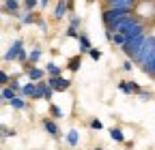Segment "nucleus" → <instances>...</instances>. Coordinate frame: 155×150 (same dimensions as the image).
<instances>
[{
	"instance_id": "5",
	"label": "nucleus",
	"mask_w": 155,
	"mask_h": 150,
	"mask_svg": "<svg viewBox=\"0 0 155 150\" xmlns=\"http://www.w3.org/2000/svg\"><path fill=\"white\" fill-rule=\"evenodd\" d=\"M119 90H121V92H125V95H138L142 88H140L138 84H134V82L121 80V82H119Z\"/></svg>"
},
{
	"instance_id": "25",
	"label": "nucleus",
	"mask_w": 155,
	"mask_h": 150,
	"mask_svg": "<svg viewBox=\"0 0 155 150\" xmlns=\"http://www.w3.org/2000/svg\"><path fill=\"white\" fill-rule=\"evenodd\" d=\"M138 99H140V101H149V99H153V92H149V90H140V92H138Z\"/></svg>"
},
{
	"instance_id": "11",
	"label": "nucleus",
	"mask_w": 155,
	"mask_h": 150,
	"mask_svg": "<svg viewBox=\"0 0 155 150\" xmlns=\"http://www.w3.org/2000/svg\"><path fill=\"white\" fill-rule=\"evenodd\" d=\"M80 64H82V54H78V56H73V58H69L67 69H69L71 73H75V71H80Z\"/></svg>"
},
{
	"instance_id": "2",
	"label": "nucleus",
	"mask_w": 155,
	"mask_h": 150,
	"mask_svg": "<svg viewBox=\"0 0 155 150\" xmlns=\"http://www.w3.org/2000/svg\"><path fill=\"white\" fill-rule=\"evenodd\" d=\"M151 54H155V36L147 34V39H144V43H142V47H140L138 56L134 58V62H138V64H144V60L149 58Z\"/></svg>"
},
{
	"instance_id": "34",
	"label": "nucleus",
	"mask_w": 155,
	"mask_h": 150,
	"mask_svg": "<svg viewBox=\"0 0 155 150\" xmlns=\"http://www.w3.org/2000/svg\"><path fill=\"white\" fill-rule=\"evenodd\" d=\"M131 69H134V64H131V60H127V62L123 64V71H127V73H129Z\"/></svg>"
},
{
	"instance_id": "28",
	"label": "nucleus",
	"mask_w": 155,
	"mask_h": 150,
	"mask_svg": "<svg viewBox=\"0 0 155 150\" xmlns=\"http://www.w3.org/2000/svg\"><path fill=\"white\" fill-rule=\"evenodd\" d=\"M88 56H91V58H93V60H99V58H101V52H99V49H97V47H91V52H88Z\"/></svg>"
},
{
	"instance_id": "35",
	"label": "nucleus",
	"mask_w": 155,
	"mask_h": 150,
	"mask_svg": "<svg viewBox=\"0 0 155 150\" xmlns=\"http://www.w3.org/2000/svg\"><path fill=\"white\" fill-rule=\"evenodd\" d=\"M48 2H50V0H39V7L45 9V7H48Z\"/></svg>"
},
{
	"instance_id": "7",
	"label": "nucleus",
	"mask_w": 155,
	"mask_h": 150,
	"mask_svg": "<svg viewBox=\"0 0 155 150\" xmlns=\"http://www.w3.org/2000/svg\"><path fill=\"white\" fill-rule=\"evenodd\" d=\"M24 71H26V75H28L30 82H41V80H45V73H48V71H43V69H37L35 64L28 67V69H24Z\"/></svg>"
},
{
	"instance_id": "6",
	"label": "nucleus",
	"mask_w": 155,
	"mask_h": 150,
	"mask_svg": "<svg viewBox=\"0 0 155 150\" xmlns=\"http://www.w3.org/2000/svg\"><path fill=\"white\" fill-rule=\"evenodd\" d=\"M41 127L45 129V133H48V135H52V137H56V139L61 137V131H58V124H56L54 120H50V118H43V120H41Z\"/></svg>"
},
{
	"instance_id": "37",
	"label": "nucleus",
	"mask_w": 155,
	"mask_h": 150,
	"mask_svg": "<svg viewBox=\"0 0 155 150\" xmlns=\"http://www.w3.org/2000/svg\"><path fill=\"white\" fill-rule=\"evenodd\" d=\"M67 2H69V7H71V5H73V0H67Z\"/></svg>"
},
{
	"instance_id": "15",
	"label": "nucleus",
	"mask_w": 155,
	"mask_h": 150,
	"mask_svg": "<svg viewBox=\"0 0 155 150\" xmlns=\"http://www.w3.org/2000/svg\"><path fill=\"white\" fill-rule=\"evenodd\" d=\"M78 43H80V54H88V52H91V47H93L86 34H80V39H78Z\"/></svg>"
},
{
	"instance_id": "13",
	"label": "nucleus",
	"mask_w": 155,
	"mask_h": 150,
	"mask_svg": "<svg viewBox=\"0 0 155 150\" xmlns=\"http://www.w3.org/2000/svg\"><path fill=\"white\" fill-rule=\"evenodd\" d=\"M17 95H19V92H17V90H13V88H9V86H5V88H2V101H5V103H11Z\"/></svg>"
},
{
	"instance_id": "33",
	"label": "nucleus",
	"mask_w": 155,
	"mask_h": 150,
	"mask_svg": "<svg viewBox=\"0 0 155 150\" xmlns=\"http://www.w3.org/2000/svg\"><path fill=\"white\" fill-rule=\"evenodd\" d=\"M0 82H2V84H5V86H7V84H9V82H11V80H9V75H7V73H5V71H2V73H0Z\"/></svg>"
},
{
	"instance_id": "24",
	"label": "nucleus",
	"mask_w": 155,
	"mask_h": 150,
	"mask_svg": "<svg viewBox=\"0 0 155 150\" xmlns=\"http://www.w3.org/2000/svg\"><path fill=\"white\" fill-rule=\"evenodd\" d=\"M69 24L75 26V28H80V26H82V17H80V15H71V17H69Z\"/></svg>"
},
{
	"instance_id": "21",
	"label": "nucleus",
	"mask_w": 155,
	"mask_h": 150,
	"mask_svg": "<svg viewBox=\"0 0 155 150\" xmlns=\"http://www.w3.org/2000/svg\"><path fill=\"white\" fill-rule=\"evenodd\" d=\"M80 34H82V32H78V28L71 26V24H69V28L65 30V36H69V39H80Z\"/></svg>"
},
{
	"instance_id": "29",
	"label": "nucleus",
	"mask_w": 155,
	"mask_h": 150,
	"mask_svg": "<svg viewBox=\"0 0 155 150\" xmlns=\"http://www.w3.org/2000/svg\"><path fill=\"white\" fill-rule=\"evenodd\" d=\"M52 95H54V88H52V86H48V88H45V92H43V99H45V101H52Z\"/></svg>"
},
{
	"instance_id": "8",
	"label": "nucleus",
	"mask_w": 155,
	"mask_h": 150,
	"mask_svg": "<svg viewBox=\"0 0 155 150\" xmlns=\"http://www.w3.org/2000/svg\"><path fill=\"white\" fill-rule=\"evenodd\" d=\"M69 9H71V7H69L67 0H58V2H56V9H54V20H56V22H58V20H63V17L67 15Z\"/></svg>"
},
{
	"instance_id": "12",
	"label": "nucleus",
	"mask_w": 155,
	"mask_h": 150,
	"mask_svg": "<svg viewBox=\"0 0 155 150\" xmlns=\"http://www.w3.org/2000/svg\"><path fill=\"white\" fill-rule=\"evenodd\" d=\"M17 20H19V24H37V17L32 15V11H26V13H19L17 15Z\"/></svg>"
},
{
	"instance_id": "31",
	"label": "nucleus",
	"mask_w": 155,
	"mask_h": 150,
	"mask_svg": "<svg viewBox=\"0 0 155 150\" xmlns=\"http://www.w3.org/2000/svg\"><path fill=\"white\" fill-rule=\"evenodd\" d=\"M9 84H11V88H13V90H17L19 95H22V88H24V86H19V82H17V80H11Z\"/></svg>"
},
{
	"instance_id": "38",
	"label": "nucleus",
	"mask_w": 155,
	"mask_h": 150,
	"mask_svg": "<svg viewBox=\"0 0 155 150\" xmlns=\"http://www.w3.org/2000/svg\"><path fill=\"white\" fill-rule=\"evenodd\" d=\"M88 2H95V0H88Z\"/></svg>"
},
{
	"instance_id": "27",
	"label": "nucleus",
	"mask_w": 155,
	"mask_h": 150,
	"mask_svg": "<svg viewBox=\"0 0 155 150\" xmlns=\"http://www.w3.org/2000/svg\"><path fill=\"white\" fill-rule=\"evenodd\" d=\"M88 127H91L93 131H99V129H104L101 120H97V118H95V120H91V122H88Z\"/></svg>"
},
{
	"instance_id": "14",
	"label": "nucleus",
	"mask_w": 155,
	"mask_h": 150,
	"mask_svg": "<svg viewBox=\"0 0 155 150\" xmlns=\"http://www.w3.org/2000/svg\"><path fill=\"white\" fill-rule=\"evenodd\" d=\"M110 137H112V142H125V133H123L121 127H112L110 129Z\"/></svg>"
},
{
	"instance_id": "23",
	"label": "nucleus",
	"mask_w": 155,
	"mask_h": 150,
	"mask_svg": "<svg viewBox=\"0 0 155 150\" xmlns=\"http://www.w3.org/2000/svg\"><path fill=\"white\" fill-rule=\"evenodd\" d=\"M50 116L52 118H61L63 116V109L58 107V105H50Z\"/></svg>"
},
{
	"instance_id": "19",
	"label": "nucleus",
	"mask_w": 155,
	"mask_h": 150,
	"mask_svg": "<svg viewBox=\"0 0 155 150\" xmlns=\"http://www.w3.org/2000/svg\"><path fill=\"white\" fill-rule=\"evenodd\" d=\"M45 71H48V75H63V69L58 67L56 62H48L45 64Z\"/></svg>"
},
{
	"instance_id": "20",
	"label": "nucleus",
	"mask_w": 155,
	"mask_h": 150,
	"mask_svg": "<svg viewBox=\"0 0 155 150\" xmlns=\"http://www.w3.org/2000/svg\"><path fill=\"white\" fill-rule=\"evenodd\" d=\"M112 43H114V45H121V47H123V45L127 43V36H125L123 32H114V39H112Z\"/></svg>"
},
{
	"instance_id": "32",
	"label": "nucleus",
	"mask_w": 155,
	"mask_h": 150,
	"mask_svg": "<svg viewBox=\"0 0 155 150\" xmlns=\"http://www.w3.org/2000/svg\"><path fill=\"white\" fill-rule=\"evenodd\" d=\"M37 26H39V28H41V30H43V32H45V30H48V24H45V22H43V20H41V17H37Z\"/></svg>"
},
{
	"instance_id": "9",
	"label": "nucleus",
	"mask_w": 155,
	"mask_h": 150,
	"mask_svg": "<svg viewBox=\"0 0 155 150\" xmlns=\"http://www.w3.org/2000/svg\"><path fill=\"white\" fill-rule=\"evenodd\" d=\"M5 13H11L13 17L19 15V0H5Z\"/></svg>"
},
{
	"instance_id": "18",
	"label": "nucleus",
	"mask_w": 155,
	"mask_h": 150,
	"mask_svg": "<svg viewBox=\"0 0 155 150\" xmlns=\"http://www.w3.org/2000/svg\"><path fill=\"white\" fill-rule=\"evenodd\" d=\"M78 142H80V133H78V129H71L67 133V144L69 146H78Z\"/></svg>"
},
{
	"instance_id": "10",
	"label": "nucleus",
	"mask_w": 155,
	"mask_h": 150,
	"mask_svg": "<svg viewBox=\"0 0 155 150\" xmlns=\"http://www.w3.org/2000/svg\"><path fill=\"white\" fill-rule=\"evenodd\" d=\"M22 95L28 97V99H35V95H37V82L28 80V84H24V88H22Z\"/></svg>"
},
{
	"instance_id": "1",
	"label": "nucleus",
	"mask_w": 155,
	"mask_h": 150,
	"mask_svg": "<svg viewBox=\"0 0 155 150\" xmlns=\"http://www.w3.org/2000/svg\"><path fill=\"white\" fill-rule=\"evenodd\" d=\"M129 15H131V11H129V9L108 7V9L104 11V24H106V28H112L119 20H123V17H129Z\"/></svg>"
},
{
	"instance_id": "22",
	"label": "nucleus",
	"mask_w": 155,
	"mask_h": 150,
	"mask_svg": "<svg viewBox=\"0 0 155 150\" xmlns=\"http://www.w3.org/2000/svg\"><path fill=\"white\" fill-rule=\"evenodd\" d=\"M39 5V0H22V7L26 11H35V7Z\"/></svg>"
},
{
	"instance_id": "16",
	"label": "nucleus",
	"mask_w": 155,
	"mask_h": 150,
	"mask_svg": "<svg viewBox=\"0 0 155 150\" xmlns=\"http://www.w3.org/2000/svg\"><path fill=\"white\" fill-rule=\"evenodd\" d=\"M26 105H28V103H26L24 95H17V97L11 101V107H13V109H26Z\"/></svg>"
},
{
	"instance_id": "4",
	"label": "nucleus",
	"mask_w": 155,
	"mask_h": 150,
	"mask_svg": "<svg viewBox=\"0 0 155 150\" xmlns=\"http://www.w3.org/2000/svg\"><path fill=\"white\" fill-rule=\"evenodd\" d=\"M24 49V41L22 39H15L13 43H11V47L5 52V56H2V60L5 62H9V60H17V56H19V52Z\"/></svg>"
},
{
	"instance_id": "26",
	"label": "nucleus",
	"mask_w": 155,
	"mask_h": 150,
	"mask_svg": "<svg viewBox=\"0 0 155 150\" xmlns=\"http://www.w3.org/2000/svg\"><path fill=\"white\" fill-rule=\"evenodd\" d=\"M2 137H15V129H9V127H2Z\"/></svg>"
},
{
	"instance_id": "36",
	"label": "nucleus",
	"mask_w": 155,
	"mask_h": 150,
	"mask_svg": "<svg viewBox=\"0 0 155 150\" xmlns=\"http://www.w3.org/2000/svg\"><path fill=\"white\" fill-rule=\"evenodd\" d=\"M93 150H104V148H101V146H97V148H93Z\"/></svg>"
},
{
	"instance_id": "17",
	"label": "nucleus",
	"mask_w": 155,
	"mask_h": 150,
	"mask_svg": "<svg viewBox=\"0 0 155 150\" xmlns=\"http://www.w3.org/2000/svg\"><path fill=\"white\" fill-rule=\"evenodd\" d=\"M39 58H41V49H39V47H35V49L30 52V58H28V64H26L24 69H28V67L37 64V62H39Z\"/></svg>"
},
{
	"instance_id": "30",
	"label": "nucleus",
	"mask_w": 155,
	"mask_h": 150,
	"mask_svg": "<svg viewBox=\"0 0 155 150\" xmlns=\"http://www.w3.org/2000/svg\"><path fill=\"white\" fill-rule=\"evenodd\" d=\"M28 58H30V54H26V49H22V52H19V56H17L19 62H28Z\"/></svg>"
},
{
	"instance_id": "3",
	"label": "nucleus",
	"mask_w": 155,
	"mask_h": 150,
	"mask_svg": "<svg viewBox=\"0 0 155 150\" xmlns=\"http://www.w3.org/2000/svg\"><path fill=\"white\" fill-rule=\"evenodd\" d=\"M48 84L54 88V90H69L71 88V80L63 77V75H48Z\"/></svg>"
}]
</instances>
